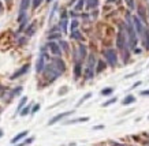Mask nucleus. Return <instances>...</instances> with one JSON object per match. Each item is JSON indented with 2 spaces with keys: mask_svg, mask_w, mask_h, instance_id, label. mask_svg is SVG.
Listing matches in <instances>:
<instances>
[{
  "mask_svg": "<svg viewBox=\"0 0 149 146\" xmlns=\"http://www.w3.org/2000/svg\"><path fill=\"white\" fill-rule=\"evenodd\" d=\"M126 30H127V34H129V45H130L131 49H134L137 47L138 38H137V33H136V29H134V25L131 22L130 15H127V26H126Z\"/></svg>",
  "mask_w": 149,
  "mask_h": 146,
  "instance_id": "nucleus-1",
  "label": "nucleus"
},
{
  "mask_svg": "<svg viewBox=\"0 0 149 146\" xmlns=\"http://www.w3.org/2000/svg\"><path fill=\"white\" fill-rule=\"evenodd\" d=\"M43 73H44V79H48V81H51V82H52V81H55V79L57 78L60 74H62L59 70H57V68L55 67V66H53V64H52V61H51L48 66H45V68H44Z\"/></svg>",
  "mask_w": 149,
  "mask_h": 146,
  "instance_id": "nucleus-2",
  "label": "nucleus"
},
{
  "mask_svg": "<svg viewBox=\"0 0 149 146\" xmlns=\"http://www.w3.org/2000/svg\"><path fill=\"white\" fill-rule=\"evenodd\" d=\"M103 55L106 57V61L111 66V67H115L116 63H118V55H116V51L112 48H108V49H104L103 51Z\"/></svg>",
  "mask_w": 149,
  "mask_h": 146,
  "instance_id": "nucleus-3",
  "label": "nucleus"
},
{
  "mask_svg": "<svg viewBox=\"0 0 149 146\" xmlns=\"http://www.w3.org/2000/svg\"><path fill=\"white\" fill-rule=\"evenodd\" d=\"M74 113V111H67V112H63V113H59V115L53 116L52 119H51L49 122H48V126H52V124H55V123H57L59 120H62V119H64L66 116H70Z\"/></svg>",
  "mask_w": 149,
  "mask_h": 146,
  "instance_id": "nucleus-4",
  "label": "nucleus"
},
{
  "mask_svg": "<svg viewBox=\"0 0 149 146\" xmlns=\"http://www.w3.org/2000/svg\"><path fill=\"white\" fill-rule=\"evenodd\" d=\"M29 68H30V64H29V63H27V64H25V66H22V67L19 68L18 71H15V73H14L13 75L10 77V79H11V81H14V79H17V78H19V77H22L23 74H26L27 71H29Z\"/></svg>",
  "mask_w": 149,
  "mask_h": 146,
  "instance_id": "nucleus-5",
  "label": "nucleus"
},
{
  "mask_svg": "<svg viewBox=\"0 0 149 146\" xmlns=\"http://www.w3.org/2000/svg\"><path fill=\"white\" fill-rule=\"evenodd\" d=\"M47 47H48V49H49V51H51V52H52V53H53L55 56H57V57L62 55V49H60V47H59V44L53 43V41H49Z\"/></svg>",
  "mask_w": 149,
  "mask_h": 146,
  "instance_id": "nucleus-6",
  "label": "nucleus"
},
{
  "mask_svg": "<svg viewBox=\"0 0 149 146\" xmlns=\"http://www.w3.org/2000/svg\"><path fill=\"white\" fill-rule=\"evenodd\" d=\"M52 64L55 66L60 73H64V70H66V64H64V61L60 59V57H53L52 59Z\"/></svg>",
  "mask_w": 149,
  "mask_h": 146,
  "instance_id": "nucleus-7",
  "label": "nucleus"
},
{
  "mask_svg": "<svg viewBox=\"0 0 149 146\" xmlns=\"http://www.w3.org/2000/svg\"><path fill=\"white\" fill-rule=\"evenodd\" d=\"M133 21H134V26H136V33H138L140 36H144V33H145V29H144L142 23H141V21L137 18V17H134L133 18Z\"/></svg>",
  "mask_w": 149,
  "mask_h": 146,
  "instance_id": "nucleus-8",
  "label": "nucleus"
},
{
  "mask_svg": "<svg viewBox=\"0 0 149 146\" xmlns=\"http://www.w3.org/2000/svg\"><path fill=\"white\" fill-rule=\"evenodd\" d=\"M124 44H126V36L123 34V31H119L118 37H116V47L119 49H123Z\"/></svg>",
  "mask_w": 149,
  "mask_h": 146,
  "instance_id": "nucleus-9",
  "label": "nucleus"
},
{
  "mask_svg": "<svg viewBox=\"0 0 149 146\" xmlns=\"http://www.w3.org/2000/svg\"><path fill=\"white\" fill-rule=\"evenodd\" d=\"M86 47L84 45V44H80L78 45V57H80V60H84V59H86Z\"/></svg>",
  "mask_w": 149,
  "mask_h": 146,
  "instance_id": "nucleus-10",
  "label": "nucleus"
},
{
  "mask_svg": "<svg viewBox=\"0 0 149 146\" xmlns=\"http://www.w3.org/2000/svg\"><path fill=\"white\" fill-rule=\"evenodd\" d=\"M82 75V66H81V61H77L74 66V79L77 81V79L80 78Z\"/></svg>",
  "mask_w": 149,
  "mask_h": 146,
  "instance_id": "nucleus-11",
  "label": "nucleus"
},
{
  "mask_svg": "<svg viewBox=\"0 0 149 146\" xmlns=\"http://www.w3.org/2000/svg\"><path fill=\"white\" fill-rule=\"evenodd\" d=\"M27 134H29V131H22V133H19L18 135H15L13 139H11V143H17V142H19L21 139H23L25 137H27Z\"/></svg>",
  "mask_w": 149,
  "mask_h": 146,
  "instance_id": "nucleus-12",
  "label": "nucleus"
},
{
  "mask_svg": "<svg viewBox=\"0 0 149 146\" xmlns=\"http://www.w3.org/2000/svg\"><path fill=\"white\" fill-rule=\"evenodd\" d=\"M134 101H136V97H134L133 94H129V96L124 97V100L122 101V104H123V105H130V104H133Z\"/></svg>",
  "mask_w": 149,
  "mask_h": 146,
  "instance_id": "nucleus-13",
  "label": "nucleus"
},
{
  "mask_svg": "<svg viewBox=\"0 0 149 146\" xmlns=\"http://www.w3.org/2000/svg\"><path fill=\"white\" fill-rule=\"evenodd\" d=\"M97 6H99V0H86V8L88 10L96 8Z\"/></svg>",
  "mask_w": 149,
  "mask_h": 146,
  "instance_id": "nucleus-14",
  "label": "nucleus"
},
{
  "mask_svg": "<svg viewBox=\"0 0 149 146\" xmlns=\"http://www.w3.org/2000/svg\"><path fill=\"white\" fill-rule=\"evenodd\" d=\"M94 64H96V57L92 53V55H89V57H88V68H94Z\"/></svg>",
  "mask_w": 149,
  "mask_h": 146,
  "instance_id": "nucleus-15",
  "label": "nucleus"
},
{
  "mask_svg": "<svg viewBox=\"0 0 149 146\" xmlns=\"http://www.w3.org/2000/svg\"><path fill=\"white\" fill-rule=\"evenodd\" d=\"M106 61L103 60V59H101V60H99L97 61V68H96V73H101V71H104V70H106Z\"/></svg>",
  "mask_w": 149,
  "mask_h": 146,
  "instance_id": "nucleus-16",
  "label": "nucleus"
},
{
  "mask_svg": "<svg viewBox=\"0 0 149 146\" xmlns=\"http://www.w3.org/2000/svg\"><path fill=\"white\" fill-rule=\"evenodd\" d=\"M94 77V68H88L85 70V79H92Z\"/></svg>",
  "mask_w": 149,
  "mask_h": 146,
  "instance_id": "nucleus-17",
  "label": "nucleus"
},
{
  "mask_svg": "<svg viewBox=\"0 0 149 146\" xmlns=\"http://www.w3.org/2000/svg\"><path fill=\"white\" fill-rule=\"evenodd\" d=\"M30 1L31 0H22L21 1V12H25L26 10H27V7H29V4H30Z\"/></svg>",
  "mask_w": 149,
  "mask_h": 146,
  "instance_id": "nucleus-18",
  "label": "nucleus"
},
{
  "mask_svg": "<svg viewBox=\"0 0 149 146\" xmlns=\"http://www.w3.org/2000/svg\"><path fill=\"white\" fill-rule=\"evenodd\" d=\"M21 91H22V86H18V87H15L11 93H10V97H8V101L11 100V97H14V96H18V94H21Z\"/></svg>",
  "mask_w": 149,
  "mask_h": 146,
  "instance_id": "nucleus-19",
  "label": "nucleus"
},
{
  "mask_svg": "<svg viewBox=\"0 0 149 146\" xmlns=\"http://www.w3.org/2000/svg\"><path fill=\"white\" fill-rule=\"evenodd\" d=\"M36 31V23H30V26L26 29V36H33V33Z\"/></svg>",
  "mask_w": 149,
  "mask_h": 146,
  "instance_id": "nucleus-20",
  "label": "nucleus"
},
{
  "mask_svg": "<svg viewBox=\"0 0 149 146\" xmlns=\"http://www.w3.org/2000/svg\"><path fill=\"white\" fill-rule=\"evenodd\" d=\"M89 117H78V119H74V120H67L64 124H73V123H78V122H88Z\"/></svg>",
  "mask_w": 149,
  "mask_h": 146,
  "instance_id": "nucleus-21",
  "label": "nucleus"
},
{
  "mask_svg": "<svg viewBox=\"0 0 149 146\" xmlns=\"http://www.w3.org/2000/svg\"><path fill=\"white\" fill-rule=\"evenodd\" d=\"M67 25H68L67 19H60V25H59V27H62V30L64 31V33H67Z\"/></svg>",
  "mask_w": 149,
  "mask_h": 146,
  "instance_id": "nucleus-22",
  "label": "nucleus"
},
{
  "mask_svg": "<svg viewBox=\"0 0 149 146\" xmlns=\"http://www.w3.org/2000/svg\"><path fill=\"white\" fill-rule=\"evenodd\" d=\"M62 38V34L60 33H51L49 36H48V40L49 41H53V40H60Z\"/></svg>",
  "mask_w": 149,
  "mask_h": 146,
  "instance_id": "nucleus-23",
  "label": "nucleus"
},
{
  "mask_svg": "<svg viewBox=\"0 0 149 146\" xmlns=\"http://www.w3.org/2000/svg\"><path fill=\"white\" fill-rule=\"evenodd\" d=\"M26 103H27V97L23 96V97L21 98V101H19V105H18V108H17V112H21V109L23 108V105H25Z\"/></svg>",
  "mask_w": 149,
  "mask_h": 146,
  "instance_id": "nucleus-24",
  "label": "nucleus"
},
{
  "mask_svg": "<svg viewBox=\"0 0 149 146\" xmlns=\"http://www.w3.org/2000/svg\"><path fill=\"white\" fill-rule=\"evenodd\" d=\"M71 38H74V40H81V38H82L81 31H78V30L71 31Z\"/></svg>",
  "mask_w": 149,
  "mask_h": 146,
  "instance_id": "nucleus-25",
  "label": "nucleus"
},
{
  "mask_svg": "<svg viewBox=\"0 0 149 146\" xmlns=\"http://www.w3.org/2000/svg\"><path fill=\"white\" fill-rule=\"evenodd\" d=\"M144 43H145V48L149 49V31L144 33Z\"/></svg>",
  "mask_w": 149,
  "mask_h": 146,
  "instance_id": "nucleus-26",
  "label": "nucleus"
},
{
  "mask_svg": "<svg viewBox=\"0 0 149 146\" xmlns=\"http://www.w3.org/2000/svg\"><path fill=\"white\" fill-rule=\"evenodd\" d=\"M116 101H118V98H116V97H112V98H110V100H108L107 103L103 104L101 107H110V105H112V104H115Z\"/></svg>",
  "mask_w": 149,
  "mask_h": 146,
  "instance_id": "nucleus-27",
  "label": "nucleus"
},
{
  "mask_svg": "<svg viewBox=\"0 0 149 146\" xmlns=\"http://www.w3.org/2000/svg\"><path fill=\"white\" fill-rule=\"evenodd\" d=\"M90 97H92V93H86V94H85V96H84V97H82L81 100H80V103L77 104V107H80L81 104L85 103V100H88V98H90Z\"/></svg>",
  "mask_w": 149,
  "mask_h": 146,
  "instance_id": "nucleus-28",
  "label": "nucleus"
},
{
  "mask_svg": "<svg viewBox=\"0 0 149 146\" xmlns=\"http://www.w3.org/2000/svg\"><path fill=\"white\" fill-rule=\"evenodd\" d=\"M112 91H114L112 87H106V89L101 90V94H103V96H110V94H112Z\"/></svg>",
  "mask_w": 149,
  "mask_h": 146,
  "instance_id": "nucleus-29",
  "label": "nucleus"
},
{
  "mask_svg": "<svg viewBox=\"0 0 149 146\" xmlns=\"http://www.w3.org/2000/svg\"><path fill=\"white\" fill-rule=\"evenodd\" d=\"M30 107H25V108H23V109H21V112H19V115L21 116H26L27 115V113H30Z\"/></svg>",
  "mask_w": 149,
  "mask_h": 146,
  "instance_id": "nucleus-30",
  "label": "nucleus"
},
{
  "mask_svg": "<svg viewBox=\"0 0 149 146\" xmlns=\"http://www.w3.org/2000/svg\"><path fill=\"white\" fill-rule=\"evenodd\" d=\"M78 21L77 19H74V21H71V25H70V29H71V31H74L77 30V27H78Z\"/></svg>",
  "mask_w": 149,
  "mask_h": 146,
  "instance_id": "nucleus-31",
  "label": "nucleus"
},
{
  "mask_svg": "<svg viewBox=\"0 0 149 146\" xmlns=\"http://www.w3.org/2000/svg\"><path fill=\"white\" fill-rule=\"evenodd\" d=\"M84 3H85V0H78V3H77V6H75V10H77V11H81L82 7H84Z\"/></svg>",
  "mask_w": 149,
  "mask_h": 146,
  "instance_id": "nucleus-32",
  "label": "nucleus"
},
{
  "mask_svg": "<svg viewBox=\"0 0 149 146\" xmlns=\"http://www.w3.org/2000/svg\"><path fill=\"white\" fill-rule=\"evenodd\" d=\"M41 3H43V0H31V7L36 10V8H37V7L40 6Z\"/></svg>",
  "mask_w": 149,
  "mask_h": 146,
  "instance_id": "nucleus-33",
  "label": "nucleus"
},
{
  "mask_svg": "<svg viewBox=\"0 0 149 146\" xmlns=\"http://www.w3.org/2000/svg\"><path fill=\"white\" fill-rule=\"evenodd\" d=\"M59 47H62V49H64V51H68V44L66 41H63V40L59 41Z\"/></svg>",
  "mask_w": 149,
  "mask_h": 146,
  "instance_id": "nucleus-34",
  "label": "nucleus"
},
{
  "mask_svg": "<svg viewBox=\"0 0 149 146\" xmlns=\"http://www.w3.org/2000/svg\"><path fill=\"white\" fill-rule=\"evenodd\" d=\"M38 109H40V104H36V105H34V107L30 109V113H31V115H34V113H36Z\"/></svg>",
  "mask_w": 149,
  "mask_h": 146,
  "instance_id": "nucleus-35",
  "label": "nucleus"
},
{
  "mask_svg": "<svg viewBox=\"0 0 149 146\" xmlns=\"http://www.w3.org/2000/svg\"><path fill=\"white\" fill-rule=\"evenodd\" d=\"M56 8H57V4H55V6H53V8H52V11H51L49 21H52V18H53V15H55V11H56Z\"/></svg>",
  "mask_w": 149,
  "mask_h": 146,
  "instance_id": "nucleus-36",
  "label": "nucleus"
},
{
  "mask_svg": "<svg viewBox=\"0 0 149 146\" xmlns=\"http://www.w3.org/2000/svg\"><path fill=\"white\" fill-rule=\"evenodd\" d=\"M138 14H140V17L142 19H145V15H144V10L142 8H138Z\"/></svg>",
  "mask_w": 149,
  "mask_h": 146,
  "instance_id": "nucleus-37",
  "label": "nucleus"
},
{
  "mask_svg": "<svg viewBox=\"0 0 149 146\" xmlns=\"http://www.w3.org/2000/svg\"><path fill=\"white\" fill-rule=\"evenodd\" d=\"M67 90H68L67 87H66V86H63L62 89H60V91H59V94H64V93H66Z\"/></svg>",
  "mask_w": 149,
  "mask_h": 146,
  "instance_id": "nucleus-38",
  "label": "nucleus"
},
{
  "mask_svg": "<svg viewBox=\"0 0 149 146\" xmlns=\"http://www.w3.org/2000/svg\"><path fill=\"white\" fill-rule=\"evenodd\" d=\"M127 1H129V7L130 8H134V1L133 0H127Z\"/></svg>",
  "mask_w": 149,
  "mask_h": 146,
  "instance_id": "nucleus-39",
  "label": "nucleus"
},
{
  "mask_svg": "<svg viewBox=\"0 0 149 146\" xmlns=\"http://www.w3.org/2000/svg\"><path fill=\"white\" fill-rule=\"evenodd\" d=\"M31 142H33V138H29V139H27V141H25L23 143H25V145H29V143H31Z\"/></svg>",
  "mask_w": 149,
  "mask_h": 146,
  "instance_id": "nucleus-40",
  "label": "nucleus"
},
{
  "mask_svg": "<svg viewBox=\"0 0 149 146\" xmlns=\"http://www.w3.org/2000/svg\"><path fill=\"white\" fill-rule=\"evenodd\" d=\"M141 94H142V96H149V90H144V91H141Z\"/></svg>",
  "mask_w": 149,
  "mask_h": 146,
  "instance_id": "nucleus-41",
  "label": "nucleus"
},
{
  "mask_svg": "<svg viewBox=\"0 0 149 146\" xmlns=\"http://www.w3.org/2000/svg\"><path fill=\"white\" fill-rule=\"evenodd\" d=\"M112 145H114V146H124V145H122V143H116V142H114Z\"/></svg>",
  "mask_w": 149,
  "mask_h": 146,
  "instance_id": "nucleus-42",
  "label": "nucleus"
},
{
  "mask_svg": "<svg viewBox=\"0 0 149 146\" xmlns=\"http://www.w3.org/2000/svg\"><path fill=\"white\" fill-rule=\"evenodd\" d=\"M104 127V126H96V127H94V130H100V128H103Z\"/></svg>",
  "mask_w": 149,
  "mask_h": 146,
  "instance_id": "nucleus-43",
  "label": "nucleus"
},
{
  "mask_svg": "<svg viewBox=\"0 0 149 146\" xmlns=\"http://www.w3.org/2000/svg\"><path fill=\"white\" fill-rule=\"evenodd\" d=\"M3 12V4H1V1H0V14Z\"/></svg>",
  "mask_w": 149,
  "mask_h": 146,
  "instance_id": "nucleus-44",
  "label": "nucleus"
},
{
  "mask_svg": "<svg viewBox=\"0 0 149 146\" xmlns=\"http://www.w3.org/2000/svg\"><path fill=\"white\" fill-rule=\"evenodd\" d=\"M3 137V130H0V138Z\"/></svg>",
  "mask_w": 149,
  "mask_h": 146,
  "instance_id": "nucleus-45",
  "label": "nucleus"
},
{
  "mask_svg": "<svg viewBox=\"0 0 149 146\" xmlns=\"http://www.w3.org/2000/svg\"><path fill=\"white\" fill-rule=\"evenodd\" d=\"M18 146H25V143H19Z\"/></svg>",
  "mask_w": 149,
  "mask_h": 146,
  "instance_id": "nucleus-46",
  "label": "nucleus"
},
{
  "mask_svg": "<svg viewBox=\"0 0 149 146\" xmlns=\"http://www.w3.org/2000/svg\"><path fill=\"white\" fill-rule=\"evenodd\" d=\"M112 1H115V0H108V3H112Z\"/></svg>",
  "mask_w": 149,
  "mask_h": 146,
  "instance_id": "nucleus-47",
  "label": "nucleus"
},
{
  "mask_svg": "<svg viewBox=\"0 0 149 146\" xmlns=\"http://www.w3.org/2000/svg\"><path fill=\"white\" fill-rule=\"evenodd\" d=\"M6 1H11V0H6Z\"/></svg>",
  "mask_w": 149,
  "mask_h": 146,
  "instance_id": "nucleus-48",
  "label": "nucleus"
}]
</instances>
